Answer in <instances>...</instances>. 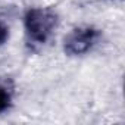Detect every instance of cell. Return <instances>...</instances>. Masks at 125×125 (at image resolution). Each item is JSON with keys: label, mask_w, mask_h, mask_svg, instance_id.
Instances as JSON below:
<instances>
[{"label": "cell", "mask_w": 125, "mask_h": 125, "mask_svg": "<svg viewBox=\"0 0 125 125\" xmlns=\"http://www.w3.org/2000/svg\"><path fill=\"white\" fill-rule=\"evenodd\" d=\"M60 24L56 9L49 6H31L22 16V28L27 43L32 47H44L54 37Z\"/></svg>", "instance_id": "cell-1"}, {"label": "cell", "mask_w": 125, "mask_h": 125, "mask_svg": "<svg viewBox=\"0 0 125 125\" xmlns=\"http://www.w3.org/2000/svg\"><path fill=\"white\" fill-rule=\"evenodd\" d=\"M103 32L94 25H80L72 28L62 40V50L69 57L90 54L102 41Z\"/></svg>", "instance_id": "cell-2"}, {"label": "cell", "mask_w": 125, "mask_h": 125, "mask_svg": "<svg viewBox=\"0 0 125 125\" xmlns=\"http://www.w3.org/2000/svg\"><path fill=\"white\" fill-rule=\"evenodd\" d=\"M13 88L8 83H0V115L8 113L13 106Z\"/></svg>", "instance_id": "cell-3"}, {"label": "cell", "mask_w": 125, "mask_h": 125, "mask_svg": "<svg viewBox=\"0 0 125 125\" xmlns=\"http://www.w3.org/2000/svg\"><path fill=\"white\" fill-rule=\"evenodd\" d=\"M10 40V27L3 21L0 19V49L5 47Z\"/></svg>", "instance_id": "cell-4"}]
</instances>
